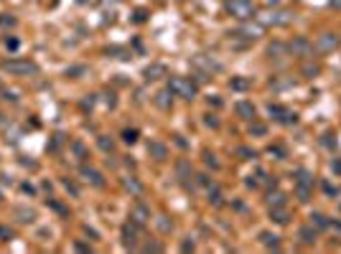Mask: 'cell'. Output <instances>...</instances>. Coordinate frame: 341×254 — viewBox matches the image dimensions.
Returning <instances> with one entry per match:
<instances>
[{"mask_svg": "<svg viewBox=\"0 0 341 254\" xmlns=\"http://www.w3.org/2000/svg\"><path fill=\"white\" fill-rule=\"evenodd\" d=\"M168 89H171V94H176V97H181V99H194L196 97V84L191 81V79H186V76H173L171 79V84H168Z\"/></svg>", "mask_w": 341, "mask_h": 254, "instance_id": "obj_1", "label": "cell"}, {"mask_svg": "<svg viewBox=\"0 0 341 254\" xmlns=\"http://www.w3.org/2000/svg\"><path fill=\"white\" fill-rule=\"evenodd\" d=\"M3 71L13 76H28V74H39V66L26 59H11V61H3Z\"/></svg>", "mask_w": 341, "mask_h": 254, "instance_id": "obj_2", "label": "cell"}, {"mask_svg": "<svg viewBox=\"0 0 341 254\" xmlns=\"http://www.w3.org/2000/svg\"><path fill=\"white\" fill-rule=\"evenodd\" d=\"M226 13H230L232 18L247 21L255 13V3L252 0H226Z\"/></svg>", "mask_w": 341, "mask_h": 254, "instance_id": "obj_3", "label": "cell"}, {"mask_svg": "<svg viewBox=\"0 0 341 254\" xmlns=\"http://www.w3.org/2000/svg\"><path fill=\"white\" fill-rule=\"evenodd\" d=\"M338 44H341V38L336 33H321L316 38V51L318 54H331V51L338 49Z\"/></svg>", "mask_w": 341, "mask_h": 254, "instance_id": "obj_4", "label": "cell"}, {"mask_svg": "<svg viewBox=\"0 0 341 254\" xmlns=\"http://www.w3.org/2000/svg\"><path fill=\"white\" fill-rule=\"evenodd\" d=\"M290 21H293V13L288 11H273L268 16H262V23H268V26H285Z\"/></svg>", "mask_w": 341, "mask_h": 254, "instance_id": "obj_5", "label": "cell"}, {"mask_svg": "<svg viewBox=\"0 0 341 254\" xmlns=\"http://www.w3.org/2000/svg\"><path fill=\"white\" fill-rule=\"evenodd\" d=\"M268 112H270V117H275L278 122H285V124L295 122V114H290V112H288L285 107H280V104H270Z\"/></svg>", "mask_w": 341, "mask_h": 254, "instance_id": "obj_6", "label": "cell"}, {"mask_svg": "<svg viewBox=\"0 0 341 254\" xmlns=\"http://www.w3.org/2000/svg\"><path fill=\"white\" fill-rule=\"evenodd\" d=\"M290 49H293V54H300V56H308L313 51V46L308 44L306 38H295L293 44H290Z\"/></svg>", "mask_w": 341, "mask_h": 254, "instance_id": "obj_7", "label": "cell"}, {"mask_svg": "<svg viewBox=\"0 0 341 254\" xmlns=\"http://www.w3.org/2000/svg\"><path fill=\"white\" fill-rule=\"evenodd\" d=\"M130 219H133V221H135L138 226H143V224H145V221L150 219V211H148L145 206H140V203H138V206L133 208V214H130Z\"/></svg>", "mask_w": 341, "mask_h": 254, "instance_id": "obj_8", "label": "cell"}, {"mask_svg": "<svg viewBox=\"0 0 341 254\" xmlns=\"http://www.w3.org/2000/svg\"><path fill=\"white\" fill-rule=\"evenodd\" d=\"M270 216H273L275 224H288V219H290V214H288L285 206H270Z\"/></svg>", "mask_w": 341, "mask_h": 254, "instance_id": "obj_9", "label": "cell"}, {"mask_svg": "<svg viewBox=\"0 0 341 254\" xmlns=\"http://www.w3.org/2000/svg\"><path fill=\"white\" fill-rule=\"evenodd\" d=\"M235 109H237V114H240L242 119H250V122H252L255 114H257V112H255V104H250V102H237Z\"/></svg>", "mask_w": 341, "mask_h": 254, "instance_id": "obj_10", "label": "cell"}, {"mask_svg": "<svg viewBox=\"0 0 341 254\" xmlns=\"http://www.w3.org/2000/svg\"><path fill=\"white\" fill-rule=\"evenodd\" d=\"M135 229H138V224H135V221H133V224H128V226L123 229V244H125V246H135V241H138Z\"/></svg>", "mask_w": 341, "mask_h": 254, "instance_id": "obj_11", "label": "cell"}, {"mask_svg": "<svg viewBox=\"0 0 341 254\" xmlns=\"http://www.w3.org/2000/svg\"><path fill=\"white\" fill-rule=\"evenodd\" d=\"M148 150H150V155H153L156 160H166V158H168V148H166L163 143H156V140H153V143L148 145Z\"/></svg>", "mask_w": 341, "mask_h": 254, "instance_id": "obj_12", "label": "cell"}, {"mask_svg": "<svg viewBox=\"0 0 341 254\" xmlns=\"http://www.w3.org/2000/svg\"><path fill=\"white\" fill-rule=\"evenodd\" d=\"M161 76H166V66H163V64H153V66L145 69V79H148V81H156V79H161Z\"/></svg>", "mask_w": 341, "mask_h": 254, "instance_id": "obj_13", "label": "cell"}, {"mask_svg": "<svg viewBox=\"0 0 341 254\" xmlns=\"http://www.w3.org/2000/svg\"><path fill=\"white\" fill-rule=\"evenodd\" d=\"M235 36H245V38H260L262 36V26H245V28H240Z\"/></svg>", "mask_w": 341, "mask_h": 254, "instance_id": "obj_14", "label": "cell"}, {"mask_svg": "<svg viewBox=\"0 0 341 254\" xmlns=\"http://www.w3.org/2000/svg\"><path fill=\"white\" fill-rule=\"evenodd\" d=\"M82 176H84L92 186H102V176H99V171H94V168H82Z\"/></svg>", "mask_w": 341, "mask_h": 254, "instance_id": "obj_15", "label": "cell"}, {"mask_svg": "<svg viewBox=\"0 0 341 254\" xmlns=\"http://www.w3.org/2000/svg\"><path fill=\"white\" fill-rule=\"evenodd\" d=\"M295 186H308V188H313L311 173H308V171H298V173H295Z\"/></svg>", "mask_w": 341, "mask_h": 254, "instance_id": "obj_16", "label": "cell"}, {"mask_svg": "<svg viewBox=\"0 0 341 254\" xmlns=\"http://www.w3.org/2000/svg\"><path fill=\"white\" fill-rule=\"evenodd\" d=\"M300 239L306 241V244H313V241H316V229H313V226H306V229H300Z\"/></svg>", "mask_w": 341, "mask_h": 254, "instance_id": "obj_17", "label": "cell"}, {"mask_svg": "<svg viewBox=\"0 0 341 254\" xmlns=\"http://www.w3.org/2000/svg\"><path fill=\"white\" fill-rule=\"evenodd\" d=\"M268 203H270V206H285L288 201H285V193H283V191H275V193H270Z\"/></svg>", "mask_w": 341, "mask_h": 254, "instance_id": "obj_18", "label": "cell"}, {"mask_svg": "<svg viewBox=\"0 0 341 254\" xmlns=\"http://www.w3.org/2000/svg\"><path fill=\"white\" fill-rule=\"evenodd\" d=\"M311 226H316V229H328V219H326L323 214H313V216H311Z\"/></svg>", "mask_w": 341, "mask_h": 254, "instance_id": "obj_19", "label": "cell"}, {"mask_svg": "<svg viewBox=\"0 0 341 254\" xmlns=\"http://www.w3.org/2000/svg\"><path fill=\"white\" fill-rule=\"evenodd\" d=\"M260 241H262L265 246H278V236L270 234V231H262V234H260Z\"/></svg>", "mask_w": 341, "mask_h": 254, "instance_id": "obj_20", "label": "cell"}, {"mask_svg": "<svg viewBox=\"0 0 341 254\" xmlns=\"http://www.w3.org/2000/svg\"><path fill=\"white\" fill-rule=\"evenodd\" d=\"M168 94H171V89H168V92H158V94H156V104H158V107H163V109H168V107H171Z\"/></svg>", "mask_w": 341, "mask_h": 254, "instance_id": "obj_21", "label": "cell"}, {"mask_svg": "<svg viewBox=\"0 0 341 254\" xmlns=\"http://www.w3.org/2000/svg\"><path fill=\"white\" fill-rule=\"evenodd\" d=\"M295 193H298V198H300V201H311L313 188H308V186H295Z\"/></svg>", "mask_w": 341, "mask_h": 254, "instance_id": "obj_22", "label": "cell"}, {"mask_svg": "<svg viewBox=\"0 0 341 254\" xmlns=\"http://www.w3.org/2000/svg\"><path fill=\"white\" fill-rule=\"evenodd\" d=\"M285 51H288V46L278 44V41H275V44H273V46L268 49V54H270V56H280V54H285Z\"/></svg>", "mask_w": 341, "mask_h": 254, "instance_id": "obj_23", "label": "cell"}, {"mask_svg": "<svg viewBox=\"0 0 341 254\" xmlns=\"http://www.w3.org/2000/svg\"><path fill=\"white\" fill-rule=\"evenodd\" d=\"M250 133H252V135H265V133H268V127L252 119V124H250Z\"/></svg>", "mask_w": 341, "mask_h": 254, "instance_id": "obj_24", "label": "cell"}, {"mask_svg": "<svg viewBox=\"0 0 341 254\" xmlns=\"http://www.w3.org/2000/svg\"><path fill=\"white\" fill-rule=\"evenodd\" d=\"M232 87H235V89H247L250 81H247V79H232Z\"/></svg>", "mask_w": 341, "mask_h": 254, "instance_id": "obj_25", "label": "cell"}, {"mask_svg": "<svg viewBox=\"0 0 341 254\" xmlns=\"http://www.w3.org/2000/svg\"><path fill=\"white\" fill-rule=\"evenodd\" d=\"M99 148L104 153H112V148H115V145H112V140H107V138H99Z\"/></svg>", "mask_w": 341, "mask_h": 254, "instance_id": "obj_26", "label": "cell"}, {"mask_svg": "<svg viewBox=\"0 0 341 254\" xmlns=\"http://www.w3.org/2000/svg\"><path fill=\"white\" fill-rule=\"evenodd\" d=\"M209 201L219 203V188H216V186H209Z\"/></svg>", "mask_w": 341, "mask_h": 254, "instance_id": "obj_27", "label": "cell"}, {"mask_svg": "<svg viewBox=\"0 0 341 254\" xmlns=\"http://www.w3.org/2000/svg\"><path fill=\"white\" fill-rule=\"evenodd\" d=\"M331 171L341 176V158H333V160H331Z\"/></svg>", "mask_w": 341, "mask_h": 254, "instance_id": "obj_28", "label": "cell"}, {"mask_svg": "<svg viewBox=\"0 0 341 254\" xmlns=\"http://www.w3.org/2000/svg\"><path fill=\"white\" fill-rule=\"evenodd\" d=\"M138 140V133L135 130H125V143H135Z\"/></svg>", "mask_w": 341, "mask_h": 254, "instance_id": "obj_29", "label": "cell"}, {"mask_svg": "<svg viewBox=\"0 0 341 254\" xmlns=\"http://www.w3.org/2000/svg\"><path fill=\"white\" fill-rule=\"evenodd\" d=\"M125 186H128V188H133L135 193H140V191H143V188H140V183H135L133 178H130V181H125Z\"/></svg>", "mask_w": 341, "mask_h": 254, "instance_id": "obj_30", "label": "cell"}, {"mask_svg": "<svg viewBox=\"0 0 341 254\" xmlns=\"http://www.w3.org/2000/svg\"><path fill=\"white\" fill-rule=\"evenodd\" d=\"M303 74H306V76H316V74H318V66H306V69H303Z\"/></svg>", "mask_w": 341, "mask_h": 254, "instance_id": "obj_31", "label": "cell"}, {"mask_svg": "<svg viewBox=\"0 0 341 254\" xmlns=\"http://www.w3.org/2000/svg\"><path fill=\"white\" fill-rule=\"evenodd\" d=\"M145 249H148V251H161V249H163V246H161V244H158V241H150V244H148V246H145Z\"/></svg>", "mask_w": 341, "mask_h": 254, "instance_id": "obj_32", "label": "cell"}, {"mask_svg": "<svg viewBox=\"0 0 341 254\" xmlns=\"http://www.w3.org/2000/svg\"><path fill=\"white\" fill-rule=\"evenodd\" d=\"M74 150H77V155H79V158H84V155H87V153H84V148H82L79 143H74Z\"/></svg>", "mask_w": 341, "mask_h": 254, "instance_id": "obj_33", "label": "cell"}, {"mask_svg": "<svg viewBox=\"0 0 341 254\" xmlns=\"http://www.w3.org/2000/svg\"><path fill=\"white\" fill-rule=\"evenodd\" d=\"M6 46H8V49H18V41L11 38V41H6Z\"/></svg>", "mask_w": 341, "mask_h": 254, "instance_id": "obj_34", "label": "cell"}, {"mask_svg": "<svg viewBox=\"0 0 341 254\" xmlns=\"http://www.w3.org/2000/svg\"><path fill=\"white\" fill-rule=\"evenodd\" d=\"M206 165H214V168H216V165H219V163H216V160H214V155H206Z\"/></svg>", "mask_w": 341, "mask_h": 254, "instance_id": "obj_35", "label": "cell"}, {"mask_svg": "<svg viewBox=\"0 0 341 254\" xmlns=\"http://www.w3.org/2000/svg\"><path fill=\"white\" fill-rule=\"evenodd\" d=\"M270 155H278V158H280V155H283V150H280V148H270Z\"/></svg>", "mask_w": 341, "mask_h": 254, "instance_id": "obj_36", "label": "cell"}, {"mask_svg": "<svg viewBox=\"0 0 341 254\" xmlns=\"http://www.w3.org/2000/svg\"><path fill=\"white\" fill-rule=\"evenodd\" d=\"M331 3H333L336 8H341V0H331Z\"/></svg>", "mask_w": 341, "mask_h": 254, "instance_id": "obj_37", "label": "cell"}, {"mask_svg": "<svg viewBox=\"0 0 341 254\" xmlns=\"http://www.w3.org/2000/svg\"><path fill=\"white\" fill-rule=\"evenodd\" d=\"M268 3H278V0H268Z\"/></svg>", "mask_w": 341, "mask_h": 254, "instance_id": "obj_38", "label": "cell"}]
</instances>
